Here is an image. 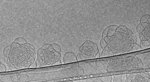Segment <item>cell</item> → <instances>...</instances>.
I'll return each mask as SVG.
<instances>
[{
    "label": "cell",
    "instance_id": "4",
    "mask_svg": "<svg viewBox=\"0 0 150 82\" xmlns=\"http://www.w3.org/2000/svg\"><path fill=\"white\" fill-rule=\"evenodd\" d=\"M137 30L142 46L150 47V15H146L142 17Z\"/></svg>",
    "mask_w": 150,
    "mask_h": 82
},
{
    "label": "cell",
    "instance_id": "9",
    "mask_svg": "<svg viewBox=\"0 0 150 82\" xmlns=\"http://www.w3.org/2000/svg\"></svg>",
    "mask_w": 150,
    "mask_h": 82
},
{
    "label": "cell",
    "instance_id": "7",
    "mask_svg": "<svg viewBox=\"0 0 150 82\" xmlns=\"http://www.w3.org/2000/svg\"><path fill=\"white\" fill-rule=\"evenodd\" d=\"M64 63H69L76 61V57L75 55L71 53H68L64 56L63 58Z\"/></svg>",
    "mask_w": 150,
    "mask_h": 82
},
{
    "label": "cell",
    "instance_id": "5",
    "mask_svg": "<svg viewBox=\"0 0 150 82\" xmlns=\"http://www.w3.org/2000/svg\"><path fill=\"white\" fill-rule=\"evenodd\" d=\"M96 46L92 43L84 44L80 49L79 56L82 59L95 58L98 56Z\"/></svg>",
    "mask_w": 150,
    "mask_h": 82
},
{
    "label": "cell",
    "instance_id": "8",
    "mask_svg": "<svg viewBox=\"0 0 150 82\" xmlns=\"http://www.w3.org/2000/svg\"><path fill=\"white\" fill-rule=\"evenodd\" d=\"M119 82H122L121 79H120V78H119Z\"/></svg>",
    "mask_w": 150,
    "mask_h": 82
},
{
    "label": "cell",
    "instance_id": "3",
    "mask_svg": "<svg viewBox=\"0 0 150 82\" xmlns=\"http://www.w3.org/2000/svg\"><path fill=\"white\" fill-rule=\"evenodd\" d=\"M56 44L47 45L40 49L37 53L36 66L41 67L54 65L59 61L60 49Z\"/></svg>",
    "mask_w": 150,
    "mask_h": 82
},
{
    "label": "cell",
    "instance_id": "6",
    "mask_svg": "<svg viewBox=\"0 0 150 82\" xmlns=\"http://www.w3.org/2000/svg\"><path fill=\"white\" fill-rule=\"evenodd\" d=\"M125 82H150V75L148 72L129 73L126 75Z\"/></svg>",
    "mask_w": 150,
    "mask_h": 82
},
{
    "label": "cell",
    "instance_id": "2",
    "mask_svg": "<svg viewBox=\"0 0 150 82\" xmlns=\"http://www.w3.org/2000/svg\"><path fill=\"white\" fill-rule=\"evenodd\" d=\"M114 30L112 35V48L111 54H125L132 51L136 46L137 39L132 31L125 26Z\"/></svg>",
    "mask_w": 150,
    "mask_h": 82
},
{
    "label": "cell",
    "instance_id": "1",
    "mask_svg": "<svg viewBox=\"0 0 150 82\" xmlns=\"http://www.w3.org/2000/svg\"><path fill=\"white\" fill-rule=\"evenodd\" d=\"M14 42L11 46L6 48L4 51V61L10 70H18L29 68L33 63L35 52L33 46L21 38Z\"/></svg>",
    "mask_w": 150,
    "mask_h": 82
}]
</instances>
